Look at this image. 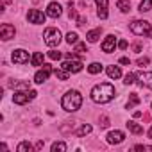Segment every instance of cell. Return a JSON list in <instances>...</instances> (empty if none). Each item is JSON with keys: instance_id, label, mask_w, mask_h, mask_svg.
Instances as JSON below:
<instances>
[{"instance_id": "1", "label": "cell", "mask_w": 152, "mask_h": 152, "mask_svg": "<svg viewBox=\"0 0 152 152\" xmlns=\"http://www.w3.org/2000/svg\"><path fill=\"white\" fill-rule=\"evenodd\" d=\"M115 93H116V90H115V86L113 84H109V83H100V84H95L93 88H91V100L93 102H97V104H106V102H109L113 97H115Z\"/></svg>"}, {"instance_id": "2", "label": "cell", "mask_w": 152, "mask_h": 152, "mask_svg": "<svg viewBox=\"0 0 152 152\" xmlns=\"http://www.w3.org/2000/svg\"><path fill=\"white\" fill-rule=\"evenodd\" d=\"M61 106H63L64 111L75 113L77 109H81V106H83V95H81L77 90H72V91H68V93L63 97Z\"/></svg>"}, {"instance_id": "3", "label": "cell", "mask_w": 152, "mask_h": 152, "mask_svg": "<svg viewBox=\"0 0 152 152\" xmlns=\"http://www.w3.org/2000/svg\"><path fill=\"white\" fill-rule=\"evenodd\" d=\"M43 39H45V43L48 47H57L61 43V32L57 29H54V27H48L43 32Z\"/></svg>"}, {"instance_id": "4", "label": "cell", "mask_w": 152, "mask_h": 152, "mask_svg": "<svg viewBox=\"0 0 152 152\" xmlns=\"http://www.w3.org/2000/svg\"><path fill=\"white\" fill-rule=\"evenodd\" d=\"M150 29H152L150 23L145 22V20H134V22L131 23V32L136 34V36H147V32H148Z\"/></svg>"}, {"instance_id": "5", "label": "cell", "mask_w": 152, "mask_h": 152, "mask_svg": "<svg viewBox=\"0 0 152 152\" xmlns=\"http://www.w3.org/2000/svg\"><path fill=\"white\" fill-rule=\"evenodd\" d=\"M36 91L34 90H31V91H15V95H13V102L15 104H18V106H23V104H27L29 100H32V99H36Z\"/></svg>"}, {"instance_id": "6", "label": "cell", "mask_w": 152, "mask_h": 152, "mask_svg": "<svg viewBox=\"0 0 152 152\" xmlns=\"http://www.w3.org/2000/svg\"><path fill=\"white\" fill-rule=\"evenodd\" d=\"M61 68H64L70 73H77V72L83 70V61L81 59H75V57H68V61H64L61 64Z\"/></svg>"}, {"instance_id": "7", "label": "cell", "mask_w": 152, "mask_h": 152, "mask_svg": "<svg viewBox=\"0 0 152 152\" xmlns=\"http://www.w3.org/2000/svg\"><path fill=\"white\" fill-rule=\"evenodd\" d=\"M52 72H54V70H52V66H50V64H43V68H41V70H38V72H36V75H34V83L43 84V83L48 79V75H50Z\"/></svg>"}, {"instance_id": "8", "label": "cell", "mask_w": 152, "mask_h": 152, "mask_svg": "<svg viewBox=\"0 0 152 152\" xmlns=\"http://www.w3.org/2000/svg\"><path fill=\"white\" fill-rule=\"evenodd\" d=\"M13 63L16 64H25L29 63V52H25L23 48H18V50H13Z\"/></svg>"}, {"instance_id": "9", "label": "cell", "mask_w": 152, "mask_h": 152, "mask_svg": "<svg viewBox=\"0 0 152 152\" xmlns=\"http://www.w3.org/2000/svg\"><path fill=\"white\" fill-rule=\"evenodd\" d=\"M138 75V84L140 86H147L148 90H152V72H140L136 73Z\"/></svg>"}, {"instance_id": "10", "label": "cell", "mask_w": 152, "mask_h": 152, "mask_svg": "<svg viewBox=\"0 0 152 152\" xmlns=\"http://www.w3.org/2000/svg\"><path fill=\"white\" fill-rule=\"evenodd\" d=\"M15 34H16V31H15V27L11 23H4L2 27H0V38H2L4 41L15 38Z\"/></svg>"}, {"instance_id": "11", "label": "cell", "mask_w": 152, "mask_h": 152, "mask_svg": "<svg viewBox=\"0 0 152 152\" xmlns=\"http://www.w3.org/2000/svg\"><path fill=\"white\" fill-rule=\"evenodd\" d=\"M27 20L31 22V23H45V15L41 13V11H38V9H31L29 11V15H27Z\"/></svg>"}, {"instance_id": "12", "label": "cell", "mask_w": 152, "mask_h": 152, "mask_svg": "<svg viewBox=\"0 0 152 152\" xmlns=\"http://www.w3.org/2000/svg\"><path fill=\"white\" fill-rule=\"evenodd\" d=\"M106 138H107V143H111V145H118V143H122V141L125 140V134H124L122 131H111Z\"/></svg>"}, {"instance_id": "13", "label": "cell", "mask_w": 152, "mask_h": 152, "mask_svg": "<svg viewBox=\"0 0 152 152\" xmlns=\"http://www.w3.org/2000/svg\"><path fill=\"white\" fill-rule=\"evenodd\" d=\"M115 47H116V38H115L113 34H109V36L104 39V43H102V50H104L106 54H111V52H115Z\"/></svg>"}, {"instance_id": "14", "label": "cell", "mask_w": 152, "mask_h": 152, "mask_svg": "<svg viewBox=\"0 0 152 152\" xmlns=\"http://www.w3.org/2000/svg\"><path fill=\"white\" fill-rule=\"evenodd\" d=\"M61 13H63V7H61L57 2L48 4V7H47V16H50V18H59Z\"/></svg>"}, {"instance_id": "15", "label": "cell", "mask_w": 152, "mask_h": 152, "mask_svg": "<svg viewBox=\"0 0 152 152\" xmlns=\"http://www.w3.org/2000/svg\"><path fill=\"white\" fill-rule=\"evenodd\" d=\"M95 2H97V6H99V11H97L99 18L106 20V18H107V4H109V0H95Z\"/></svg>"}, {"instance_id": "16", "label": "cell", "mask_w": 152, "mask_h": 152, "mask_svg": "<svg viewBox=\"0 0 152 152\" xmlns=\"http://www.w3.org/2000/svg\"><path fill=\"white\" fill-rule=\"evenodd\" d=\"M106 72H107V75H109L111 79H120V77H122V70H120L118 66H115V64H113V66H107Z\"/></svg>"}, {"instance_id": "17", "label": "cell", "mask_w": 152, "mask_h": 152, "mask_svg": "<svg viewBox=\"0 0 152 152\" xmlns=\"http://www.w3.org/2000/svg\"><path fill=\"white\" fill-rule=\"evenodd\" d=\"M100 34H102V29H93V31H90V32L86 34V38H88L90 43H97L99 38H100Z\"/></svg>"}, {"instance_id": "18", "label": "cell", "mask_w": 152, "mask_h": 152, "mask_svg": "<svg viewBox=\"0 0 152 152\" xmlns=\"http://www.w3.org/2000/svg\"><path fill=\"white\" fill-rule=\"evenodd\" d=\"M125 125H127V129H129V131H131L132 134H143V127H141V125H138L136 122L129 120V122H127Z\"/></svg>"}, {"instance_id": "19", "label": "cell", "mask_w": 152, "mask_h": 152, "mask_svg": "<svg viewBox=\"0 0 152 152\" xmlns=\"http://www.w3.org/2000/svg\"><path fill=\"white\" fill-rule=\"evenodd\" d=\"M54 73H56V77H57V79H61V81H68V77H70V72H66V70H64V68H61V66H59V68H56V70H54Z\"/></svg>"}, {"instance_id": "20", "label": "cell", "mask_w": 152, "mask_h": 152, "mask_svg": "<svg viewBox=\"0 0 152 152\" xmlns=\"http://www.w3.org/2000/svg\"><path fill=\"white\" fill-rule=\"evenodd\" d=\"M31 63H32V66H43L45 63H43V54L41 52H36L32 57H31Z\"/></svg>"}, {"instance_id": "21", "label": "cell", "mask_w": 152, "mask_h": 152, "mask_svg": "<svg viewBox=\"0 0 152 152\" xmlns=\"http://www.w3.org/2000/svg\"><path fill=\"white\" fill-rule=\"evenodd\" d=\"M91 132V125L90 124H84V125H81L79 129H77V132H75V134H77L79 138H83V136H86V134H90Z\"/></svg>"}, {"instance_id": "22", "label": "cell", "mask_w": 152, "mask_h": 152, "mask_svg": "<svg viewBox=\"0 0 152 152\" xmlns=\"http://www.w3.org/2000/svg\"><path fill=\"white\" fill-rule=\"evenodd\" d=\"M141 100H140V97H138V93H131V97H129V102H127V109H132L134 106H138Z\"/></svg>"}, {"instance_id": "23", "label": "cell", "mask_w": 152, "mask_h": 152, "mask_svg": "<svg viewBox=\"0 0 152 152\" xmlns=\"http://www.w3.org/2000/svg\"><path fill=\"white\" fill-rule=\"evenodd\" d=\"M116 7H118L122 13H127V11L131 9V2H129V0H118V2H116Z\"/></svg>"}, {"instance_id": "24", "label": "cell", "mask_w": 152, "mask_h": 152, "mask_svg": "<svg viewBox=\"0 0 152 152\" xmlns=\"http://www.w3.org/2000/svg\"><path fill=\"white\" fill-rule=\"evenodd\" d=\"M88 72H90L91 75L100 73V72H102V64H100V63H91V64L88 66Z\"/></svg>"}, {"instance_id": "25", "label": "cell", "mask_w": 152, "mask_h": 152, "mask_svg": "<svg viewBox=\"0 0 152 152\" xmlns=\"http://www.w3.org/2000/svg\"><path fill=\"white\" fill-rule=\"evenodd\" d=\"M16 150H18V152H31V150H32V145H31L29 141H22V143L16 147Z\"/></svg>"}, {"instance_id": "26", "label": "cell", "mask_w": 152, "mask_h": 152, "mask_svg": "<svg viewBox=\"0 0 152 152\" xmlns=\"http://www.w3.org/2000/svg\"><path fill=\"white\" fill-rule=\"evenodd\" d=\"M64 150H66V143L63 141H56L52 145V152H64Z\"/></svg>"}, {"instance_id": "27", "label": "cell", "mask_w": 152, "mask_h": 152, "mask_svg": "<svg viewBox=\"0 0 152 152\" xmlns=\"http://www.w3.org/2000/svg\"><path fill=\"white\" fill-rule=\"evenodd\" d=\"M150 9H152V0H143V2L140 4V11L141 13H147Z\"/></svg>"}, {"instance_id": "28", "label": "cell", "mask_w": 152, "mask_h": 152, "mask_svg": "<svg viewBox=\"0 0 152 152\" xmlns=\"http://www.w3.org/2000/svg\"><path fill=\"white\" fill-rule=\"evenodd\" d=\"M77 34H75V32H68L66 34V43H70V45H73V43H77Z\"/></svg>"}, {"instance_id": "29", "label": "cell", "mask_w": 152, "mask_h": 152, "mask_svg": "<svg viewBox=\"0 0 152 152\" xmlns=\"http://www.w3.org/2000/svg\"><path fill=\"white\" fill-rule=\"evenodd\" d=\"M136 77H138L136 73H127V75H125V81H124V83H125L127 86H129V84H134V83H136V81H134Z\"/></svg>"}, {"instance_id": "30", "label": "cell", "mask_w": 152, "mask_h": 152, "mask_svg": "<svg viewBox=\"0 0 152 152\" xmlns=\"http://www.w3.org/2000/svg\"><path fill=\"white\" fill-rule=\"evenodd\" d=\"M68 16H70V20H77V13H75V9H73V4H72V2L68 4Z\"/></svg>"}, {"instance_id": "31", "label": "cell", "mask_w": 152, "mask_h": 152, "mask_svg": "<svg viewBox=\"0 0 152 152\" xmlns=\"http://www.w3.org/2000/svg\"><path fill=\"white\" fill-rule=\"evenodd\" d=\"M48 57L54 59V61H56V59H61V52H57V50H50V52H48Z\"/></svg>"}, {"instance_id": "32", "label": "cell", "mask_w": 152, "mask_h": 152, "mask_svg": "<svg viewBox=\"0 0 152 152\" xmlns=\"http://www.w3.org/2000/svg\"><path fill=\"white\" fill-rule=\"evenodd\" d=\"M148 63H150V59H148V57H140L136 64H138V66H147Z\"/></svg>"}, {"instance_id": "33", "label": "cell", "mask_w": 152, "mask_h": 152, "mask_svg": "<svg viewBox=\"0 0 152 152\" xmlns=\"http://www.w3.org/2000/svg\"><path fill=\"white\" fill-rule=\"evenodd\" d=\"M99 125H100L102 129L109 127V118H107V116H102V118H100V124H99Z\"/></svg>"}, {"instance_id": "34", "label": "cell", "mask_w": 152, "mask_h": 152, "mask_svg": "<svg viewBox=\"0 0 152 152\" xmlns=\"http://www.w3.org/2000/svg\"><path fill=\"white\" fill-rule=\"evenodd\" d=\"M75 52H86V43H77V47H75Z\"/></svg>"}, {"instance_id": "35", "label": "cell", "mask_w": 152, "mask_h": 152, "mask_svg": "<svg viewBox=\"0 0 152 152\" xmlns=\"http://www.w3.org/2000/svg\"><path fill=\"white\" fill-rule=\"evenodd\" d=\"M134 148H136V150H147V152L152 150V147H148V145H136Z\"/></svg>"}, {"instance_id": "36", "label": "cell", "mask_w": 152, "mask_h": 152, "mask_svg": "<svg viewBox=\"0 0 152 152\" xmlns=\"http://www.w3.org/2000/svg\"><path fill=\"white\" fill-rule=\"evenodd\" d=\"M118 48H122V50H125V48H127V41H125V39H122V41H118Z\"/></svg>"}, {"instance_id": "37", "label": "cell", "mask_w": 152, "mask_h": 152, "mask_svg": "<svg viewBox=\"0 0 152 152\" xmlns=\"http://www.w3.org/2000/svg\"><path fill=\"white\" fill-rule=\"evenodd\" d=\"M132 50L134 52H141V43H134L132 45Z\"/></svg>"}, {"instance_id": "38", "label": "cell", "mask_w": 152, "mask_h": 152, "mask_svg": "<svg viewBox=\"0 0 152 152\" xmlns=\"http://www.w3.org/2000/svg\"><path fill=\"white\" fill-rule=\"evenodd\" d=\"M84 23H86V18H83V16H81V18H77V25H79V27H83Z\"/></svg>"}, {"instance_id": "39", "label": "cell", "mask_w": 152, "mask_h": 152, "mask_svg": "<svg viewBox=\"0 0 152 152\" xmlns=\"http://www.w3.org/2000/svg\"><path fill=\"white\" fill-rule=\"evenodd\" d=\"M120 63H122V64H131V59H129V57H122Z\"/></svg>"}, {"instance_id": "40", "label": "cell", "mask_w": 152, "mask_h": 152, "mask_svg": "<svg viewBox=\"0 0 152 152\" xmlns=\"http://www.w3.org/2000/svg\"><path fill=\"white\" fill-rule=\"evenodd\" d=\"M43 147H45V141H38V143H36V148H38V150H41Z\"/></svg>"}, {"instance_id": "41", "label": "cell", "mask_w": 152, "mask_h": 152, "mask_svg": "<svg viewBox=\"0 0 152 152\" xmlns=\"http://www.w3.org/2000/svg\"><path fill=\"white\" fill-rule=\"evenodd\" d=\"M147 38H152V29H150V31L147 32Z\"/></svg>"}, {"instance_id": "42", "label": "cell", "mask_w": 152, "mask_h": 152, "mask_svg": "<svg viewBox=\"0 0 152 152\" xmlns=\"http://www.w3.org/2000/svg\"><path fill=\"white\" fill-rule=\"evenodd\" d=\"M148 138H150V140H152V127H150V129H148Z\"/></svg>"}, {"instance_id": "43", "label": "cell", "mask_w": 152, "mask_h": 152, "mask_svg": "<svg viewBox=\"0 0 152 152\" xmlns=\"http://www.w3.org/2000/svg\"><path fill=\"white\" fill-rule=\"evenodd\" d=\"M4 4H11V0H4Z\"/></svg>"}]
</instances>
